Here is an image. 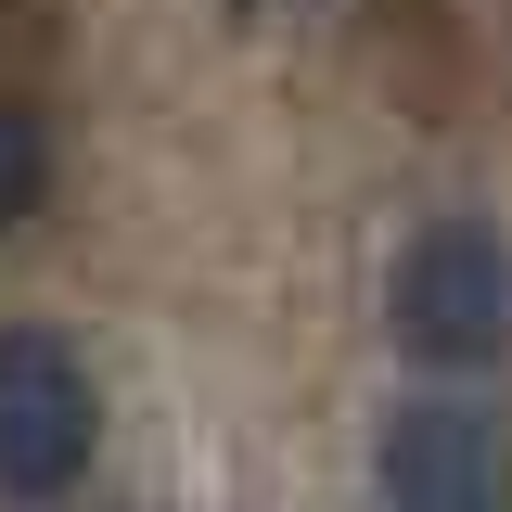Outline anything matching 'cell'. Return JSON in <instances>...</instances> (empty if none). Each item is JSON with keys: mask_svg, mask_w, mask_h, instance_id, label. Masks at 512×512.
<instances>
[{"mask_svg": "<svg viewBox=\"0 0 512 512\" xmlns=\"http://www.w3.org/2000/svg\"><path fill=\"white\" fill-rule=\"evenodd\" d=\"M512 333V269H500V231L474 218H436L423 244L397 256V346L423 372H487Z\"/></svg>", "mask_w": 512, "mask_h": 512, "instance_id": "obj_1", "label": "cell"}, {"mask_svg": "<svg viewBox=\"0 0 512 512\" xmlns=\"http://www.w3.org/2000/svg\"><path fill=\"white\" fill-rule=\"evenodd\" d=\"M90 436H103V397L77 372V346L39 333V320H13L0 333V487L13 500H52L90 474Z\"/></svg>", "mask_w": 512, "mask_h": 512, "instance_id": "obj_2", "label": "cell"}, {"mask_svg": "<svg viewBox=\"0 0 512 512\" xmlns=\"http://www.w3.org/2000/svg\"><path fill=\"white\" fill-rule=\"evenodd\" d=\"M384 500H410V512H487L512 487V448L487 410H461V397H423V410H397L384 423Z\"/></svg>", "mask_w": 512, "mask_h": 512, "instance_id": "obj_3", "label": "cell"}, {"mask_svg": "<svg viewBox=\"0 0 512 512\" xmlns=\"http://www.w3.org/2000/svg\"><path fill=\"white\" fill-rule=\"evenodd\" d=\"M39 192H52V141H39V116H26V103L0 90V231H13V218H26Z\"/></svg>", "mask_w": 512, "mask_h": 512, "instance_id": "obj_4", "label": "cell"}]
</instances>
